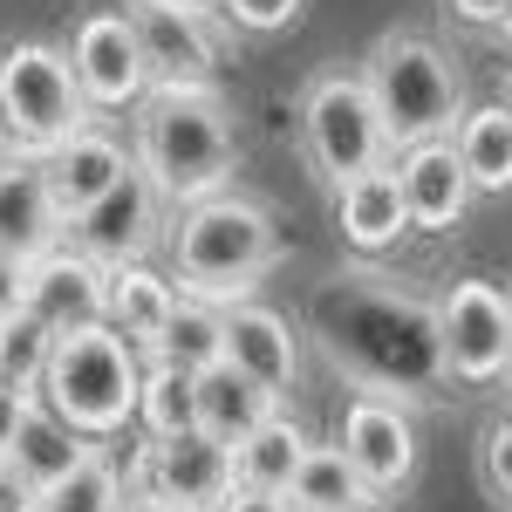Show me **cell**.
<instances>
[{
  "label": "cell",
  "instance_id": "obj_1",
  "mask_svg": "<svg viewBox=\"0 0 512 512\" xmlns=\"http://www.w3.org/2000/svg\"><path fill=\"white\" fill-rule=\"evenodd\" d=\"M130 130V164L151 178V192L164 205H198L212 192H233L239 171V130H233V103L219 82H164L151 89Z\"/></svg>",
  "mask_w": 512,
  "mask_h": 512
},
{
  "label": "cell",
  "instance_id": "obj_2",
  "mask_svg": "<svg viewBox=\"0 0 512 512\" xmlns=\"http://www.w3.org/2000/svg\"><path fill=\"white\" fill-rule=\"evenodd\" d=\"M280 226L274 205L253 192H212L178 212L171 226V287L185 301H205V308H233V301H253V287L280 267Z\"/></svg>",
  "mask_w": 512,
  "mask_h": 512
},
{
  "label": "cell",
  "instance_id": "obj_3",
  "mask_svg": "<svg viewBox=\"0 0 512 512\" xmlns=\"http://www.w3.org/2000/svg\"><path fill=\"white\" fill-rule=\"evenodd\" d=\"M355 76H362L376 117H383L390 158L410 151V144H444L458 130V117L472 110L458 62L431 35H417V28H383V35L369 41V55H362Z\"/></svg>",
  "mask_w": 512,
  "mask_h": 512
},
{
  "label": "cell",
  "instance_id": "obj_4",
  "mask_svg": "<svg viewBox=\"0 0 512 512\" xmlns=\"http://www.w3.org/2000/svg\"><path fill=\"white\" fill-rule=\"evenodd\" d=\"M137 376H144V362H137V349L123 335H110L103 321L96 328H69L48 349L35 403L48 417H62L82 444H103V437L130 431V417H137Z\"/></svg>",
  "mask_w": 512,
  "mask_h": 512
},
{
  "label": "cell",
  "instance_id": "obj_5",
  "mask_svg": "<svg viewBox=\"0 0 512 512\" xmlns=\"http://www.w3.org/2000/svg\"><path fill=\"white\" fill-rule=\"evenodd\" d=\"M89 103L76 96V76L55 41H14L0 48V130L21 158H48L62 137H76Z\"/></svg>",
  "mask_w": 512,
  "mask_h": 512
},
{
  "label": "cell",
  "instance_id": "obj_6",
  "mask_svg": "<svg viewBox=\"0 0 512 512\" xmlns=\"http://www.w3.org/2000/svg\"><path fill=\"white\" fill-rule=\"evenodd\" d=\"M301 151L321 178L342 192L362 171H383L390 164V137H383V117L369 103V89L355 69H321L308 89H301Z\"/></svg>",
  "mask_w": 512,
  "mask_h": 512
},
{
  "label": "cell",
  "instance_id": "obj_7",
  "mask_svg": "<svg viewBox=\"0 0 512 512\" xmlns=\"http://www.w3.org/2000/svg\"><path fill=\"white\" fill-rule=\"evenodd\" d=\"M506 328H512V301L492 280H451L431 308V349L437 369L458 376L465 390H485L506 376Z\"/></svg>",
  "mask_w": 512,
  "mask_h": 512
},
{
  "label": "cell",
  "instance_id": "obj_8",
  "mask_svg": "<svg viewBox=\"0 0 512 512\" xmlns=\"http://www.w3.org/2000/svg\"><path fill=\"white\" fill-rule=\"evenodd\" d=\"M123 492L151 499V506H178V512H219V499L233 492V451L198 431L164 437V444H137Z\"/></svg>",
  "mask_w": 512,
  "mask_h": 512
},
{
  "label": "cell",
  "instance_id": "obj_9",
  "mask_svg": "<svg viewBox=\"0 0 512 512\" xmlns=\"http://www.w3.org/2000/svg\"><path fill=\"white\" fill-rule=\"evenodd\" d=\"M130 41L144 55L151 89L164 82H219V28L205 7H171V0H123Z\"/></svg>",
  "mask_w": 512,
  "mask_h": 512
},
{
  "label": "cell",
  "instance_id": "obj_10",
  "mask_svg": "<svg viewBox=\"0 0 512 512\" xmlns=\"http://www.w3.org/2000/svg\"><path fill=\"white\" fill-rule=\"evenodd\" d=\"M335 451L349 458V472L362 478V492L383 506L396 499L410 472H417V424H410V410L396 403V396H349V410H342V437H335Z\"/></svg>",
  "mask_w": 512,
  "mask_h": 512
},
{
  "label": "cell",
  "instance_id": "obj_11",
  "mask_svg": "<svg viewBox=\"0 0 512 512\" xmlns=\"http://www.w3.org/2000/svg\"><path fill=\"white\" fill-rule=\"evenodd\" d=\"M62 62H69V76H76V96L89 103V117H96V110H137V103L151 96L144 55H137L130 21H123L117 7L82 14L69 48H62Z\"/></svg>",
  "mask_w": 512,
  "mask_h": 512
},
{
  "label": "cell",
  "instance_id": "obj_12",
  "mask_svg": "<svg viewBox=\"0 0 512 512\" xmlns=\"http://www.w3.org/2000/svg\"><path fill=\"white\" fill-rule=\"evenodd\" d=\"M158 233H164V198L151 192V178L130 164L82 219H69L62 239H69L76 253H89L96 267H137V260L158 246Z\"/></svg>",
  "mask_w": 512,
  "mask_h": 512
},
{
  "label": "cell",
  "instance_id": "obj_13",
  "mask_svg": "<svg viewBox=\"0 0 512 512\" xmlns=\"http://www.w3.org/2000/svg\"><path fill=\"white\" fill-rule=\"evenodd\" d=\"M35 164H41V185H48V205H55L62 233H69V219H82V212L130 171V151H123V137L110 123H82L76 137H62V144Z\"/></svg>",
  "mask_w": 512,
  "mask_h": 512
},
{
  "label": "cell",
  "instance_id": "obj_14",
  "mask_svg": "<svg viewBox=\"0 0 512 512\" xmlns=\"http://www.w3.org/2000/svg\"><path fill=\"white\" fill-rule=\"evenodd\" d=\"M219 335H226V362H233L239 376H253L267 396H294L301 383V335H294V321L267 308V301H233V308H219Z\"/></svg>",
  "mask_w": 512,
  "mask_h": 512
},
{
  "label": "cell",
  "instance_id": "obj_15",
  "mask_svg": "<svg viewBox=\"0 0 512 512\" xmlns=\"http://www.w3.org/2000/svg\"><path fill=\"white\" fill-rule=\"evenodd\" d=\"M103 280L110 267H96L89 253H76L69 239L55 253L28 260V280H21V308L48 328V335H69V328H96L103 321Z\"/></svg>",
  "mask_w": 512,
  "mask_h": 512
},
{
  "label": "cell",
  "instance_id": "obj_16",
  "mask_svg": "<svg viewBox=\"0 0 512 512\" xmlns=\"http://www.w3.org/2000/svg\"><path fill=\"white\" fill-rule=\"evenodd\" d=\"M390 178H396V192H403L410 233H451V226H465V212H472V198H478L472 178L451 158V144H410V151H396Z\"/></svg>",
  "mask_w": 512,
  "mask_h": 512
},
{
  "label": "cell",
  "instance_id": "obj_17",
  "mask_svg": "<svg viewBox=\"0 0 512 512\" xmlns=\"http://www.w3.org/2000/svg\"><path fill=\"white\" fill-rule=\"evenodd\" d=\"M280 410H287V403L267 396L253 376H239L226 355H219L212 369H198V376H192V431L212 437V444H226V451L246 444V437L260 431L267 417H280Z\"/></svg>",
  "mask_w": 512,
  "mask_h": 512
},
{
  "label": "cell",
  "instance_id": "obj_18",
  "mask_svg": "<svg viewBox=\"0 0 512 512\" xmlns=\"http://www.w3.org/2000/svg\"><path fill=\"white\" fill-rule=\"evenodd\" d=\"M62 246V219L48 205V185H41V164L21 158V151H0V253L7 260H41Z\"/></svg>",
  "mask_w": 512,
  "mask_h": 512
},
{
  "label": "cell",
  "instance_id": "obj_19",
  "mask_svg": "<svg viewBox=\"0 0 512 512\" xmlns=\"http://www.w3.org/2000/svg\"><path fill=\"white\" fill-rule=\"evenodd\" d=\"M171 308H178V287L158 274V267H110V280H103V328L110 335H123L130 349H137V362H144V349L164 335V321H171Z\"/></svg>",
  "mask_w": 512,
  "mask_h": 512
},
{
  "label": "cell",
  "instance_id": "obj_20",
  "mask_svg": "<svg viewBox=\"0 0 512 512\" xmlns=\"http://www.w3.org/2000/svg\"><path fill=\"white\" fill-rule=\"evenodd\" d=\"M89 451H96V444H82L62 417H48L41 403H28V410H21V424H14V437H7V451H0V465H7V472H21L35 492H48V485H62V478L76 472Z\"/></svg>",
  "mask_w": 512,
  "mask_h": 512
},
{
  "label": "cell",
  "instance_id": "obj_21",
  "mask_svg": "<svg viewBox=\"0 0 512 512\" xmlns=\"http://www.w3.org/2000/svg\"><path fill=\"white\" fill-rule=\"evenodd\" d=\"M335 219H342V239H349L355 253H390L396 239L410 233V219H403V192H396L390 164L349 178V185L335 192Z\"/></svg>",
  "mask_w": 512,
  "mask_h": 512
},
{
  "label": "cell",
  "instance_id": "obj_22",
  "mask_svg": "<svg viewBox=\"0 0 512 512\" xmlns=\"http://www.w3.org/2000/svg\"><path fill=\"white\" fill-rule=\"evenodd\" d=\"M444 144H451L458 171L472 178V192H512V110L506 103H478V110H465Z\"/></svg>",
  "mask_w": 512,
  "mask_h": 512
},
{
  "label": "cell",
  "instance_id": "obj_23",
  "mask_svg": "<svg viewBox=\"0 0 512 512\" xmlns=\"http://www.w3.org/2000/svg\"><path fill=\"white\" fill-rule=\"evenodd\" d=\"M308 451H315V437L280 410V417H267L246 444H233V485L239 492H287Z\"/></svg>",
  "mask_w": 512,
  "mask_h": 512
},
{
  "label": "cell",
  "instance_id": "obj_24",
  "mask_svg": "<svg viewBox=\"0 0 512 512\" xmlns=\"http://www.w3.org/2000/svg\"><path fill=\"white\" fill-rule=\"evenodd\" d=\"M280 499H287L294 512H376V499L362 492V478L349 472V458H342L335 444H315Z\"/></svg>",
  "mask_w": 512,
  "mask_h": 512
},
{
  "label": "cell",
  "instance_id": "obj_25",
  "mask_svg": "<svg viewBox=\"0 0 512 512\" xmlns=\"http://www.w3.org/2000/svg\"><path fill=\"white\" fill-rule=\"evenodd\" d=\"M219 355H226L219 308H205V301H185V294H178V308H171V321H164V335L144 349V362H164V369L198 376V369H212Z\"/></svg>",
  "mask_w": 512,
  "mask_h": 512
},
{
  "label": "cell",
  "instance_id": "obj_26",
  "mask_svg": "<svg viewBox=\"0 0 512 512\" xmlns=\"http://www.w3.org/2000/svg\"><path fill=\"white\" fill-rule=\"evenodd\" d=\"M144 444H164V437L192 431V376L185 369H164V362H144L137 376V417H130Z\"/></svg>",
  "mask_w": 512,
  "mask_h": 512
},
{
  "label": "cell",
  "instance_id": "obj_27",
  "mask_svg": "<svg viewBox=\"0 0 512 512\" xmlns=\"http://www.w3.org/2000/svg\"><path fill=\"white\" fill-rule=\"evenodd\" d=\"M41 512H123V472H117V458L96 444V451H89L62 485H48V492H41Z\"/></svg>",
  "mask_w": 512,
  "mask_h": 512
},
{
  "label": "cell",
  "instance_id": "obj_28",
  "mask_svg": "<svg viewBox=\"0 0 512 512\" xmlns=\"http://www.w3.org/2000/svg\"><path fill=\"white\" fill-rule=\"evenodd\" d=\"M48 349H55V335H48L28 308L7 315V321H0V383H7L14 396H35L41 390V369H48Z\"/></svg>",
  "mask_w": 512,
  "mask_h": 512
},
{
  "label": "cell",
  "instance_id": "obj_29",
  "mask_svg": "<svg viewBox=\"0 0 512 512\" xmlns=\"http://www.w3.org/2000/svg\"><path fill=\"white\" fill-rule=\"evenodd\" d=\"M212 7L233 21L239 35H287V28L301 21L308 0H212Z\"/></svg>",
  "mask_w": 512,
  "mask_h": 512
},
{
  "label": "cell",
  "instance_id": "obj_30",
  "mask_svg": "<svg viewBox=\"0 0 512 512\" xmlns=\"http://www.w3.org/2000/svg\"><path fill=\"white\" fill-rule=\"evenodd\" d=\"M478 478H485V492H492V506L512 512V410L485 431V444H478Z\"/></svg>",
  "mask_w": 512,
  "mask_h": 512
},
{
  "label": "cell",
  "instance_id": "obj_31",
  "mask_svg": "<svg viewBox=\"0 0 512 512\" xmlns=\"http://www.w3.org/2000/svg\"><path fill=\"white\" fill-rule=\"evenodd\" d=\"M0 512H41V492L21 472H7V465H0Z\"/></svg>",
  "mask_w": 512,
  "mask_h": 512
},
{
  "label": "cell",
  "instance_id": "obj_32",
  "mask_svg": "<svg viewBox=\"0 0 512 512\" xmlns=\"http://www.w3.org/2000/svg\"><path fill=\"white\" fill-rule=\"evenodd\" d=\"M219 512H294L287 506V499H280V492H226V499H219Z\"/></svg>",
  "mask_w": 512,
  "mask_h": 512
},
{
  "label": "cell",
  "instance_id": "obj_33",
  "mask_svg": "<svg viewBox=\"0 0 512 512\" xmlns=\"http://www.w3.org/2000/svg\"><path fill=\"white\" fill-rule=\"evenodd\" d=\"M465 28H499V14H506V0H444Z\"/></svg>",
  "mask_w": 512,
  "mask_h": 512
},
{
  "label": "cell",
  "instance_id": "obj_34",
  "mask_svg": "<svg viewBox=\"0 0 512 512\" xmlns=\"http://www.w3.org/2000/svg\"><path fill=\"white\" fill-rule=\"evenodd\" d=\"M21 280H28V267L0 253V321H7V315H21Z\"/></svg>",
  "mask_w": 512,
  "mask_h": 512
},
{
  "label": "cell",
  "instance_id": "obj_35",
  "mask_svg": "<svg viewBox=\"0 0 512 512\" xmlns=\"http://www.w3.org/2000/svg\"><path fill=\"white\" fill-rule=\"evenodd\" d=\"M35 396H14L7 383H0V451H7V437H14V424H21V410H28Z\"/></svg>",
  "mask_w": 512,
  "mask_h": 512
},
{
  "label": "cell",
  "instance_id": "obj_36",
  "mask_svg": "<svg viewBox=\"0 0 512 512\" xmlns=\"http://www.w3.org/2000/svg\"><path fill=\"white\" fill-rule=\"evenodd\" d=\"M123 512H178V506H151V499H130L123 492Z\"/></svg>",
  "mask_w": 512,
  "mask_h": 512
},
{
  "label": "cell",
  "instance_id": "obj_37",
  "mask_svg": "<svg viewBox=\"0 0 512 512\" xmlns=\"http://www.w3.org/2000/svg\"><path fill=\"white\" fill-rule=\"evenodd\" d=\"M499 41H512V0H506V14H499V28H492Z\"/></svg>",
  "mask_w": 512,
  "mask_h": 512
},
{
  "label": "cell",
  "instance_id": "obj_38",
  "mask_svg": "<svg viewBox=\"0 0 512 512\" xmlns=\"http://www.w3.org/2000/svg\"><path fill=\"white\" fill-rule=\"evenodd\" d=\"M506 301H512V294H506ZM506 383H512V328H506Z\"/></svg>",
  "mask_w": 512,
  "mask_h": 512
},
{
  "label": "cell",
  "instance_id": "obj_39",
  "mask_svg": "<svg viewBox=\"0 0 512 512\" xmlns=\"http://www.w3.org/2000/svg\"><path fill=\"white\" fill-rule=\"evenodd\" d=\"M171 7H205V14H212V0H171Z\"/></svg>",
  "mask_w": 512,
  "mask_h": 512
},
{
  "label": "cell",
  "instance_id": "obj_40",
  "mask_svg": "<svg viewBox=\"0 0 512 512\" xmlns=\"http://www.w3.org/2000/svg\"><path fill=\"white\" fill-rule=\"evenodd\" d=\"M506 110H512V96H506Z\"/></svg>",
  "mask_w": 512,
  "mask_h": 512
}]
</instances>
